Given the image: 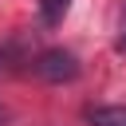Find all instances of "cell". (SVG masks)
Listing matches in <instances>:
<instances>
[{"label":"cell","instance_id":"cell-4","mask_svg":"<svg viewBox=\"0 0 126 126\" xmlns=\"http://www.w3.org/2000/svg\"><path fill=\"white\" fill-rule=\"evenodd\" d=\"M118 51H122V55H126V32H122V35H118Z\"/></svg>","mask_w":126,"mask_h":126},{"label":"cell","instance_id":"cell-1","mask_svg":"<svg viewBox=\"0 0 126 126\" xmlns=\"http://www.w3.org/2000/svg\"><path fill=\"white\" fill-rule=\"evenodd\" d=\"M35 75L47 83H71V79H79V59L67 47H47L35 59Z\"/></svg>","mask_w":126,"mask_h":126},{"label":"cell","instance_id":"cell-2","mask_svg":"<svg viewBox=\"0 0 126 126\" xmlns=\"http://www.w3.org/2000/svg\"><path fill=\"white\" fill-rule=\"evenodd\" d=\"M87 122L91 126H126V106H91Z\"/></svg>","mask_w":126,"mask_h":126},{"label":"cell","instance_id":"cell-3","mask_svg":"<svg viewBox=\"0 0 126 126\" xmlns=\"http://www.w3.org/2000/svg\"><path fill=\"white\" fill-rule=\"evenodd\" d=\"M67 8H71V0H39V20L47 28H55V24H63Z\"/></svg>","mask_w":126,"mask_h":126}]
</instances>
